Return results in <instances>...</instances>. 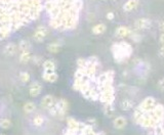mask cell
<instances>
[{
    "instance_id": "obj_1",
    "label": "cell",
    "mask_w": 164,
    "mask_h": 135,
    "mask_svg": "<svg viewBox=\"0 0 164 135\" xmlns=\"http://www.w3.org/2000/svg\"><path fill=\"white\" fill-rule=\"evenodd\" d=\"M44 0H0V40L40 16Z\"/></svg>"
},
{
    "instance_id": "obj_2",
    "label": "cell",
    "mask_w": 164,
    "mask_h": 135,
    "mask_svg": "<svg viewBox=\"0 0 164 135\" xmlns=\"http://www.w3.org/2000/svg\"><path fill=\"white\" fill-rule=\"evenodd\" d=\"M43 8L48 18L49 26L58 31H69L77 27L82 0H44Z\"/></svg>"
},
{
    "instance_id": "obj_3",
    "label": "cell",
    "mask_w": 164,
    "mask_h": 135,
    "mask_svg": "<svg viewBox=\"0 0 164 135\" xmlns=\"http://www.w3.org/2000/svg\"><path fill=\"white\" fill-rule=\"evenodd\" d=\"M111 52L113 54L114 61L118 63H121L130 57L132 53V46L126 41H119L112 45Z\"/></svg>"
},
{
    "instance_id": "obj_4",
    "label": "cell",
    "mask_w": 164,
    "mask_h": 135,
    "mask_svg": "<svg viewBox=\"0 0 164 135\" xmlns=\"http://www.w3.org/2000/svg\"><path fill=\"white\" fill-rule=\"evenodd\" d=\"M69 110V102L66 99H60L56 102L51 108H49V114L54 117H58L60 119H64Z\"/></svg>"
},
{
    "instance_id": "obj_5",
    "label": "cell",
    "mask_w": 164,
    "mask_h": 135,
    "mask_svg": "<svg viewBox=\"0 0 164 135\" xmlns=\"http://www.w3.org/2000/svg\"><path fill=\"white\" fill-rule=\"evenodd\" d=\"M99 100L103 102L104 104H113L115 100V89L113 83L107 84L103 89L99 91Z\"/></svg>"
},
{
    "instance_id": "obj_6",
    "label": "cell",
    "mask_w": 164,
    "mask_h": 135,
    "mask_svg": "<svg viewBox=\"0 0 164 135\" xmlns=\"http://www.w3.org/2000/svg\"><path fill=\"white\" fill-rule=\"evenodd\" d=\"M137 124H139V126L143 127V128L153 129L158 123H157V121L151 116L150 112H145L144 116L139 120V122H137Z\"/></svg>"
},
{
    "instance_id": "obj_7",
    "label": "cell",
    "mask_w": 164,
    "mask_h": 135,
    "mask_svg": "<svg viewBox=\"0 0 164 135\" xmlns=\"http://www.w3.org/2000/svg\"><path fill=\"white\" fill-rule=\"evenodd\" d=\"M157 101L153 96H148L144 99V100L139 104V108L143 110L144 112H149L155 108V106H157Z\"/></svg>"
},
{
    "instance_id": "obj_8",
    "label": "cell",
    "mask_w": 164,
    "mask_h": 135,
    "mask_svg": "<svg viewBox=\"0 0 164 135\" xmlns=\"http://www.w3.org/2000/svg\"><path fill=\"white\" fill-rule=\"evenodd\" d=\"M48 34V29L45 26H39V27H37V29L35 30V32H34L33 36H32V38H33L34 41H36V42L40 43L42 42L43 40H44V38L46 37V35Z\"/></svg>"
},
{
    "instance_id": "obj_9",
    "label": "cell",
    "mask_w": 164,
    "mask_h": 135,
    "mask_svg": "<svg viewBox=\"0 0 164 135\" xmlns=\"http://www.w3.org/2000/svg\"><path fill=\"white\" fill-rule=\"evenodd\" d=\"M151 26H152V22H151L150 18H141L135 20L133 27H134V29L137 30V31H141V30L149 29V28H151Z\"/></svg>"
},
{
    "instance_id": "obj_10",
    "label": "cell",
    "mask_w": 164,
    "mask_h": 135,
    "mask_svg": "<svg viewBox=\"0 0 164 135\" xmlns=\"http://www.w3.org/2000/svg\"><path fill=\"white\" fill-rule=\"evenodd\" d=\"M56 101L54 99V97L52 95L47 94L40 100V106L43 110H49V108H51L56 104Z\"/></svg>"
},
{
    "instance_id": "obj_11",
    "label": "cell",
    "mask_w": 164,
    "mask_h": 135,
    "mask_svg": "<svg viewBox=\"0 0 164 135\" xmlns=\"http://www.w3.org/2000/svg\"><path fill=\"white\" fill-rule=\"evenodd\" d=\"M67 125L68 128L72 129V130H81L83 128L85 123H82V122H79L77 120H75L74 118H67Z\"/></svg>"
},
{
    "instance_id": "obj_12",
    "label": "cell",
    "mask_w": 164,
    "mask_h": 135,
    "mask_svg": "<svg viewBox=\"0 0 164 135\" xmlns=\"http://www.w3.org/2000/svg\"><path fill=\"white\" fill-rule=\"evenodd\" d=\"M130 33H131L130 29L125 27V26H120L115 31V35H116L117 38H125V37L129 36Z\"/></svg>"
},
{
    "instance_id": "obj_13",
    "label": "cell",
    "mask_w": 164,
    "mask_h": 135,
    "mask_svg": "<svg viewBox=\"0 0 164 135\" xmlns=\"http://www.w3.org/2000/svg\"><path fill=\"white\" fill-rule=\"evenodd\" d=\"M43 80H45L46 82H49V83H54V82L58 80V76L56 73V71H44L42 75Z\"/></svg>"
},
{
    "instance_id": "obj_14",
    "label": "cell",
    "mask_w": 164,
    "mask_h": 135,
    "mask_svg": "<svg viewBox=\"0 0 164 135\" xmlns=\"http://www.w3.org/2000/svg\"><path fill=\"white\" fill-rule=\"evenodd\" d=\"M139 3V0H127L123 5V10L126 12H130L137 8Z\"/></svg>"
},
{
    "instance_id": "obj_15",
    "label": "cell",
    "mask_w": 164,
    "mask_h": 135,
    "mask_svg": "<svg viewBox=\"0 0 164 135\" xmlns=\"http://www.w3.org/2000/svg\"><path fill=\"white\" fill-rule=\"evenodd\" d=\"M41 90H42V86H41V84L39 83V82H34V83L30 86L29 93L32 97H36L41 93Z\"/></svg>"
},
{
    "instance_id": "obj_16",
    "label": "cell",
    "mask_w": 164,
    "mask_h": 135,
    "mask_svg": "<svg viewBox=\"0 0 164 135\" xmlns=\"http://www.w3.org/2000/svg\"><path fill=\"white\" fill-rule=\"evenodd\" d=\"M126 124H127V120L122 116L116 117L113 121V125L116 129H123L126 126Z\"/></svg>"
},
{
    "instance_id": "obj_17",
    "label": "cell",
    "mask_w": 164,
    "mask_h": 135,
    "mask_svg": "<svg viewBox=\"0 0 164 135\" xmlns=\"http://www.w3.org/2000/svg\"><path fill=\"white\" fill-rule=\"evenodd\" d=\"M18 46H16L14 43H8L4 47V53L8 56H11V55H14L18 51Z\"/></svg>"
},
{
    "instance_id": "obj_18",
    "label": "cell",
    "mask_w": 164,
    "mask_h": 135,
    "mask_svg": "<svg viewBox=\"0 0 164 135\" xmlns=\"http://www.w3.org/2000/svg\"><path fill=\"white\" fill-rule=\"evenodd\" d=\"M134 104H135L133 100H131V99H129V98H125L121 101L120 108H121V110H131V108H134Z\"/></svg>"
},
{
    "instance_id": "obj_19",
    "label": "cell",
    "mask_w": 164,
    "mask_h": 135,
    "mask_svg": "<svg viewBox=\"0 0 164 135\" xmlns=\"http://www.w3.org/2000/svg\"><path fill=\"white\" fill-rule=\"evenodd\" d=\"M107 27L105 24H97V25L93 26L91 29L92 34H95V35H102L106 32Z\"/></svg>"
},
{
    "instance_id": "obj_20",
    "label": "cell",
    "mask_w": 164,
    "mask_h": 135,
    "mask_svg": "<svg viewBox=\"0 0 164 135\" xmlns=\"http://www.w3.org/2000/svg\"><path fill=\"white\" fill-rule=\"evenodd\" d=\"M32 59V54L30 51H23L20 55V61L22 63H27Z\"/></svg>"
},
{
    "instance_id": "obj_21",
    "label": "cell",
    "mask_w": 164,
    "mask_h": 135,
    "mask_svg": "<svg viewBox=\"0 0 164 135\" xmlns=\"http://www.w3.org/2000/svg\"><path fill=\"white\" fill-rule=\"evenodd\" d=\"M61 48V44L60 42H52L47 45V50L50 53H58Z\"/></svg>"
},
{
    "instance_id": "obj_22",
    "label": "cell",
    "mask_w": 164,
    "mask_h": 135,
    "mask_svg": "<svg viewBox=\"0 0 164 135\" xmlns=\"http://www.w3.org/2000/svg\"><path fill=\"white\" fill-rule=\"evenodd\" d=\"M43 68H44V71H56V65L54 61L48 59V61H45L43 63Z\"/></svg>"
},
{
    "instance_id": "obj_23",
    "label": "cell",
    "mask_w": 164,
    "mask_h": 135,
    "mask_svg": "<svg viewBox=\"0 0 164 135\" xmlns=\"http://www.w3.org/2000/svg\"><path fill=\"white\" fill-rule=\"evenodd\" d=\"M104 112L105 115L108 117H112L114 115V108H113V104H104Z\"/></svg>"
},
{
    "instance_id": "obj_24",
    "label": "cell",
    "mask_w": 164,
    "mask_h": 135,
    "mask_svg": "<svg viewBox=\"0 0 164 135\" xmlns=\"http://www.w3.org/2000/svg\"><path fill=\"white\" fill-rule=\"evenodd\" d=\"M19 49L21 51H30L31 49V44H30L29 41H26V40H22L19 44Z\"/></svg>"
},
{
    "instance_id": "obj_25",
    "label": "cell",
    "mask_w": 164,
    "mask_h": 135,
    "mask_svg": "<svg viewBox=\"0 0 164 135\" xmlns=\"http://www.w3.org/2000/svg\"><path fill=\"white\" fill-rule=\"evenodd\" d=\"M144 114H145V112H143V110H141L139 106H137V108L134 110V112H133V115H132L133 122H134V123H137V122H139V120L141 119L143 116H144Z\"/></svg>"
},
{
    "instance_id": "obj_26",
    "label": "cell",
    "mask_w": 164,
    "mask_h": 135,
    "mask_svg": "<svg viewBox=\"0 0 164 135\" xmlns=\"http://www.w3.org/2000/svg\"><path fill=\"white\" fill-rule=\"evenodd\" d=\"M35 110H36V106H35V104L32 102V101H28L27 104H25V106H24V112H25L26 114H31V112H33Z\"/></svg>"
},
{
    "instance_id": "obj_27",
    "label": "cell",
    "mask_w": 164,
    "mask_h": 135,
    "mask_svg": "<svg viewBox=\"0 0 164 135\" xmlns=\"http://www.w3.org/2000/svg\"><path fill=\"white\" fill-rule=\"evenodd\" d=\"M10 126H11L10 120L6 119V118H4V119H1V120H0V127H1L2 129H8Z\"/></svg>"
},
{
    "instance_id": "obj_28",
    "label": "cell",
    "mask_w": 164,
    "mask_h": 135,
    "mask_svg": "<svg viewBox=\"0 0 164 135\" xmlns=\"http://www.w3.org/2000/svg\"><path fill=\"white\" fill-rule=\"evenodd\" d=\"M43 122H44V118H43L42 116H40V115L35 116V117H34V119H33V124L35 125V126H37V127L41 126V125L43 124Z\"/></svg>"
},
{
    "instance_id": "obj_29",
    "label": "cell",
    "mask_w": 164,
    "mask_h": 135,
    "mask_svg": "<svg viewBox=\"0 0 164 135\" xmlns=\"http://www.w3.org/2000/svg\"><path fill=\"white\" fill-rule=\"evenodd\" d=\"M20 79L21 81L24 82V83H27V82L30 81V79H31V77H30V74L27 72H22L20 74Z\"/></svg>"
},
{
    "instance_id": "obj_30",
    "label": "cell",
    "mask_w": 164,
    "mask_h": 135,
    "mask_svg": "<svg viewBox=\"0 0 164 135\" xmlns=\"http://www.w3.org/2000/svg\"><path fill=\"white\" fill-rule=\"evenodd\" d=\"M129 36L134 42H141L142 41V36L139 35V33H137V32H131Z\"/></svg>"
},
{
    "instance_id": "obj_31",
    "label": "cell",
    "mask_w": 164,
    "mask_h": 135,
    "mask_svg": "<svg viewBox=\"0 0 164 135\" xmlns=\"http://www.w3.org/2000/svg\"><path fill=\"white\" fill-rule=\"evenodd\" d=\"M86 63H87V59H77V65L78 68H84L86 65Z\"/></svg>"
},
{
    "instance_id": "obj_32",
    "label": "cell",
    "mask_w": 164,
    "mask_h": 135,
    "mask_svg": "<svg viewBox=\"0 0 164 135\" xmlns=\"http://www.w3.org/2000/svg\"><path fill=\"white\" fill-rule=\"evenodd\" d=\"M158 88L162 91H164V78L158 81Z\"/></svg>"
},
{
    "instance_id": "obj_33",
    "label": "cell",
    "mask_w": 164,
    "mask_h": 135,
    "mask_svg": "<svg viewBox=\"0 0 164 135\" xmlns=\"http://www.w3.org/2000/svg\"><path fill=\"white\" fill-rule=\"evenodd\" d=\"M106 16H107V18H108L109 20H114L115 14H114V12H112V11H109Z\"/></svg>"
},
{
    "instance_id": "obj_34",
    "label": "cell",
    "mask_w": 164,
    "mask_h": 135,
    "mask_svg": "<svg viewBox=\"0 0 164 135\" xmlns=\"http://www.w3.org/2000/svg\"><path fill=\"white\" fill-rule=\"evenodd\" d=\"M158 54H159L160 57L164 59V46H160L159 50H158Z\"/></svg>"
},
{
    "instance_id": "obj_35",
    "label": "cell",
    "mask_w": 164,
    "mask_h": 135,
    "mask_svg": "<svg viewBox=\"0 0 164 135\" xmlns=\"http://www.w3.org/2000/svg\"><path fill=\"white\" fill-rule=\"evenodd\" d=\"M159 43H160V46H164V33H161V34H160Z\"/></svg>"
},
{
    "instance_id": "obj_36",
    "label": "cell",
    "mask_w": 164,
    "mask_h": 135,
    "mask_svg": "<svg viewBox=\"0 0 164 135\" xmlns=\"http://www.w3.org/2000/svg\"><path fill=\"white\" fill-rule=\"evenodd\" d=\"M159 30H160V32L164 33V20H162L161 22H159Z\"/></svg>"
},
{
    "instance_id": "obj_37",
    "label": "cell",
    "mask_w": 164,
    "mask_h": 135,
    "mask_svg": "<svg viewBox=\"0 0 164 135\" xmlns=\"http://www.w3.org/2000/svg\"><path fill=\"white\" fill-rule=\"evenodd\" d=\"M34 59V63H37V65H39V63H41V57L40 56H35V57H33Z\"/></svg>"
},
{
    "instance_id": "obj_38",
    "label": "cell",
    "mask_w": 164,
    "mask_h": 135,
    "mask_svg": "<svg viewBox=\"0 0 164 135\" xmlns=\"http://www.w3.org/2000/svg\"><path fill=\"white\" fill-rule=\"evenodd\" d=\"M162 135H164V131H163V133H162Z\"/></svg>"
},
{
    "instance_id": "obj_39",
    "label": "cell",
    "mask_w": 164,
    "mask_h": 135,
    "mask_svg": "<svg viewBox=\"0 0 164 135\" xmlns=\"http://www.w3.org/2000/svg\"><path fill=\"white\" fill-rule=\"evenodd\" d=\"M0 135H5V134H0Z\"/></svg>"
}]
</instances>
